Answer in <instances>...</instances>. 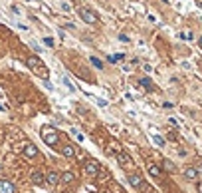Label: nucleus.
Instances as JSON below:
<instances>
[{
  "label": "nucleus",
  "mask_w": 202,
  "mask_h": 193,
  "mask_svg": "<svg viewBox=\"0 0 202 193\" xmlns=\"http://www.w3.org/2000/svg\"><path fill=\"white\" fill-rule=\"evenodd\" d=\"M26 64H28V68L36 74V76H40V78H44V80H48V74H50V72H48L46 64H44L38 56H30L28 60H26Z\"/></svg>",
  "instance_id": "1"
},
{
  "label": "nucleus",
  "mask_w": 202,
  "mask_h": 193,
  "mask_svg": "<svg viewBox=\"0 0 202 193\" xmlns=\"http://www.w3.org/2000/svg\"><path fill=\"white\" fill-rule=\"evenodd\" d=\"M42 139L46 141V146L54 147V146L58 143V139H59V133L56 131V127H52V126H44V127H42Z\"/></svg>",
  "instance_id": "2"
},
{
  "label": "nucleus",
  "mask_w": 202,
  "mask_h": 193,
  "mask_svg": "<svg viewBox=\"0 0 202 193\" xmlns=\"http://www.w3.org/2000/svg\"><path fill=\"white\" fill-rule=\"evenodd\" d=\"M83 169L87 175H91V177H97L99 175V163L95 161V159H89V161L83 163Z\"/></svg>",
  "instance_id": "3"
},
{
  "label": "nucleus",
  "mask_w": 202,
  "mask_h": 193,
  "mask_svg": "<svg viewBox=\"0 0 202 193\" xmlns=\"http://www.w3.org/2000/svg\"><path fill=\"white\" fill-rule=\"evenodd\" d=\"M79 16H81V20H83V22H87V24H95V22H97V16L91 12L89 8H81V10H79Z\"/></svg>",
  "instance_id": "4"
},
{
  "label": "nucleus",
  "mask_w": 202,
  "mask_h": 193,
  "mask_svg": "<svg viewBox=\"0 0 202 193\" xmlns=\"http://www.w3.org/2000/svg\"><path fill=\"white\" fill-rule=\"evenodd\" d=\"M115 155H117V161L121 163L123 167H131V165H133V159H131L127 153H123V151H117Z\"/></svg>",
  "instance_id": "5"
},
{
  "label": "nucleus",
  "mask_w": 202,
  "mask_h": 193,
  "mask_svg": "<svg viewBox=\"0 0 202 193\" xmlns=\"http://www.w3.org/2000/svg\"><path fill=\"white\" fill-rule=\"evenodd\" d=\"M16 191V187L12 181H8V179H0V193H14Z\"/></svg>",
  "instance_id": "6"
},
{
  "label": "nucleus",
  "mask_w": 202,
  "mask_h": 193,
  "mask_svg": "<svg viewBox=\"0 0 202 193\" xmlns=\"http://www.w3.org/2000/svg\"><path fill=\"white\" fill-rule=\"evenodd\" d=\"M129 183H131V187H135V189H141V187H143V177L133 173V175H129Z\"/></svg>",
  "instance_id": "7"
},
{
  "label": "nucleus",
  "mask_w": 202,
  "mask_h": 193,
  "mask_svg": "<svg viewBox=\"0 0 202 193\" xmlns=\"http://www.w3.org/2000/svg\"><path fill=\"white\" fill-rule=\"evenodd\" d=\"M46 181H48L50 185H58V183H59V173H58V171H48Z\"/></svg>",
  "instance_id": "8"
},
{
  "label": "nucleus",
  "mask_w": 202,
  "mask_h": 193,
  "mask_svg": "<svg viewBox=\"0 0 202 193\" xmlns=\"http://www.w3.org/2000/svg\"><path fill=\"white\" fill-rule=\"evenodd\" d=\"M24 155H26V157H36V155H38V147L34 146V143H28V146H26L24 147Z\"/></svg>",
  "instance_id": "9"
},
{
  "label": "nucleus",
  "mask_w": 202,
  "mask_h": 193,
  "mask_svg": "<svg viewBox=\"0 0 202 193\" xmlns=\"http://www.w3.org/2000/svg\"><path fill=\"white\" fill-rule=\"evenodd\" d=\"M62 155H63V157H68V159L75 157V147L73 146H63L62 147Z\"/></svg>",
  "instance_id": "10"
},
{
  "label": "nucleus",
  "mask_w": 202,
  "mask_h": 193,
  "mask_svg": "<svg viewBox=\"0 0 202 193\" xmlns=\"http://www.w3.org/2000/svg\"><path fill=\"white\" fill-rule=\"evenodd\" d=\"M184 177L190 179V181H194L196 177H198V169H196V167H186V169H184Z\"/></svg>",
  "instance_id": "11"
},
{
  "label": "nucleus",
  "mask_w": 202,
  "mask_h": 193,
  "mask_svg": "<svg viewBox=\"0 0 202 193\" xmlns=\"http://www.w3.org/2000/svg\"><path fill=\"white\" fill-rule=\"evenodd\" d=\"M59 181H63V183H73V181H75V175L72 173V171H63V173L59 175Z\"/></svg>",
  "instance_id": "12"
},
{
  "label": "nucleus",
  "mask_w": 202,
  "mask_h": 193,
  "mask_svg": "<svg viewBox=\"0 0 202 193\" xmlns=\"http://www.w3.org/2000/svg\"><path fill=\"white\" fill-rule=\"evenodd\" d=\"M32 181H34L36 185H42L44 181H46V177H44V173H40V171H34V173H32Z\"/></svg>",
  "instance_id": "13"
},
{
  "label": "nucleus",
  "mask_w": 202,
  "mask_h": 193,
  "mask_svg": "<svg viewBox=\"0 0 202 193\" xmlns=\"http://www.w3.org/2000/svg\"><path fill=\"white\" fill-rule=\"evenodd\" d=\"M149 173L153 175V177H161V175H162V171H161L159 165H149Z\"/></svg>",
  "instance_id": "14"
},
{
  "label": "nucleus",
  "mask_w": 202,
  "mask_h": 193,
  "mask_svg": "<svg viewBox=\"0 0 202 193\" xmlns=\"http://www.w3.org/2000/svg\"><path fill=\"white\" fill-rule=\"evenodd\" d=\"M125 58V54H115V56H109L107 60H109V64H117L119 60H123Z\"/></svg>",
  "instance_id": "15"
},
{
  "label": "nucleus",
  "mask_w": 202,
  "mask_h": 193,
  "mask_svg": "<svg viewBox=\"0 0 202 193\" xmlns=\"http://www.w3.org/2000/svg\"><path fill=\"white\" fill-rule=\"evenodd\" d=\"M89 60H91V64H93V66H95L97 70H101V68H103V62L99 60V58H95V56H91V58H89Z\"/></svg>",
  "instance_id": "16"
},
{
  "label": "nucleus",
  "mask_w": 202,
  "mask_h": 193,
  "mask_svg": "<svg viewBox=\"0 0 202 193\" xmlns=\"http://www.w3.org/2000/svg\"><path fill=\"white\" fill-rule=\"evenodd\" d=\"M141 86H143V88H147V90H151L153 88V82L149 78H141Z\"/></svg>",
  "instance_id": "17"
},
{
  "label": "nucleus",
  "mask_w": 202,
  "mask_h": 193,
  "mask_svg": "<svg viewBox=\"0 0 202 193\" xmlns=\"http://www.w3.org/2000/svg\"><path fill=\"white\" fill-rule=\"evenodd\" d=\"M44 44H46L48 48H54V38H50V36H46V38H44Z\"/></svg>",
  "instance_id": "18"
},
{
  "label": "nucleus",
  "mask_w": 202,
  "mask_h": 193,
  "mask_svg": "<svg viewBox=\"0 0 202 193\" xmlns=\"http://www.w3.org/2000/svg\"><path fill=\"white\" fill-rule=\"evenodd\" d=\"M153 139H155V143H157V146H161V147L165 146V139H162L161 136H155V137H153Z\"/></svg>",
  "instance_id": "19"
},
{
  "label": "nucleus",
  "mask_w": 202,
  "mask_h": 193,
  "mask_svg": "<svg viewBox=\"0 0 202 193\" xmlns=\"http://www.w3.org/2000/svg\"><path fill=\"white\" fill-rule=\"evenodd\" d=\"M63 84L68 86V90H69V92H75V88H73V86H72V82H69L68 78H63Z\"/></svg>",
  "instance_id": "20"
},
{
  "label": "nucleus",
  "mask_w": 202,
  "mask_h": 193,
  "mask_svg": "<svg viewBox=\"0 0 202 193\" xmlns=\"http://www.w3.org/2000/svg\"><path fill=\"white\" fill-rule=\"evenodd\" d=\"M165 169H168V171H172V169H174V165H172L171 161H165Z\"/></svg>",
  "instance_id": "21"
},
{
  "label": "nucleus",
  "mask_w": 202,
  "mask_h": 193,
  "mask_svg": "<svg viewBox=\"0 0 202 193\" xmlns=\"http://www.w3.org/2000/svg\"><path fill=\"white\" fill-rule=\"evenodd\" d=\"M62 10H63V12H69L72 8H69V4H68V2H63V4H62Z\"/></svg>",
  "instance_id": "22"
},
{
  "label": "nucleus",
  "mask_w": 202,
  "mask_h": 193,
  "mask_svg": "<svg viewBox=\"0 0 202 193\" xmlns=\"http://www.w3.org/2000/svg\"><path fill=\"white\" fill-rule=\"evenodd\" d=\"M119 40L121 42H129V36L127 34H119Z\"/></svg>",
  "instance_id": "23"
},
{
  "label": "nucleus",
  "mask_w": 202,
  "mask_h": 193,
  "mask_svg": "<svg viewBox=\"0 0 202 193\" xmlns=\"http://www.w3.org/2000/svg\"><path fill=\"white\" fill-rule=\"evenodd\" d=\"M44 84H46V88H48V90H54V86H52L50 82H48V80H44Z\"/></svg>",
  "instance_id": "24"
},
{
  "label": "nucleus",
  "mask_w": 202,
  "mask_h": 193,
  "mask_svg": "<svg viewBox=\"0 0 202 193\" xmlns=\"http://www.w3.org/2000/svg\"><path fill=\"white\" fill-rule=\"evenodd\" d=\"M198 44H200V48H202V38H200V42H198Z\"/></svg>",
  "instance_id": "25"
}]
</instances>
